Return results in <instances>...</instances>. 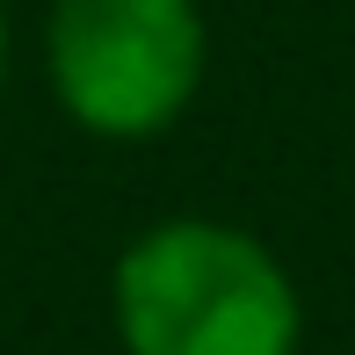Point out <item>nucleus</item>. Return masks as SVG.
Instances as JSON below:
<instances>
[{
  "instance_id": "1",
  "label": "nucleus",
  "mask_w": 355,
  "mask_h": 355,
  "mask_svg": "<svg viewBox=\"0 0 355 355\" xmlns=\"http://www.w3.org/2000/svg\"><path fill=\"white\" fill-rule=\"evenodd\" d=\"M131 355H297V290L239 225L167 218L131 239L109 283Z\"/></svg>"
},
{
  "instance_id": "3",
  "label": "nucleus",
  "mask_w": 355,
  "mask_h": 355,
  "mask_svg": "<svg viewBox=\"0 0 355 355\" xmlns=\"http://www.w3.org/2000/svg\"><path fill=\"white\" fill-rule=\"evenodd\" d=\"M0 80H8V15H0Z\"/></svg>"
},
{
  "instance_id": "2",
  "label": "nucleus",
  "mask_w": 355,
  "mask_h": 355,
  "mask_svg": "<svg viewBox=\"0 0 355 355\" xmlns=\"http://www.w3.org/2000/svg\"><path fill=\"white\" fill-rule=\"evenodd\" d=\"M196 0H58L44 66L66 116L94 138H153L203 87Z\"/></svg>"
}]
</instances>
